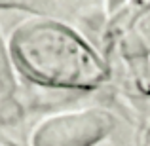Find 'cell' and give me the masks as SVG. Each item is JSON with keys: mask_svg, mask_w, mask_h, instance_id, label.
<instances>
[{"mask_svg": "<svg viewBox=\"0 0 150 146\" xmlns=\"http://www.w3.org/2000/svg\"><path fill=\"white\" fill-rule=\"evenodd\" d=\"M108 2H110V6H118V4H120L122 0H108Z\"/></svg>", "mask_w": 150, "mask_h": 146, "instance_id": "4", "label": "cell"}, {"mask_svg": "<svg viewBox=\"0 0 150 146\" xmlns=\"http://www.w3.org/2000/svg\"><path fill=\"white\" fill-rule=\"evenodd\" d=\"M15 87L13 80V70H11L10 55H8L6 48H4L2 36H0V93L2 95H10Z\"/></svg>", "mask_w": 150, "mask_h": 146, "instance_id": "3", "label": "cell"}, {"mask_svg": "<svg viewBox=\"0 0 150 146\" xmlns=\"http://www.w3.org/2000/svg\"><path fill=\"white\" fill-rule=\"evenodd\" d=\"M112 127V118L101 110H82L48 118L34 129L30 146H93Z\"/></svg>", "mask_w": 150, "mask_h": 146, "instance_id": "2", "label": "cell"}, {"mask_svg": "<svg viewBox=\"0 0 150 146\" xmlns=\"http://www.w3.org/2000/svg\"><path fill=\"white\" fill-rule=\"evenodd\" d=\"M11 59L38 82L59 87L91 89L106 76L95 53L67 27L55 21H27L13 30Z\"/></svg>", "mask_w": 150, "mask_h": 146, "instance_id": "1", "label": "cell"}]
</instances>
